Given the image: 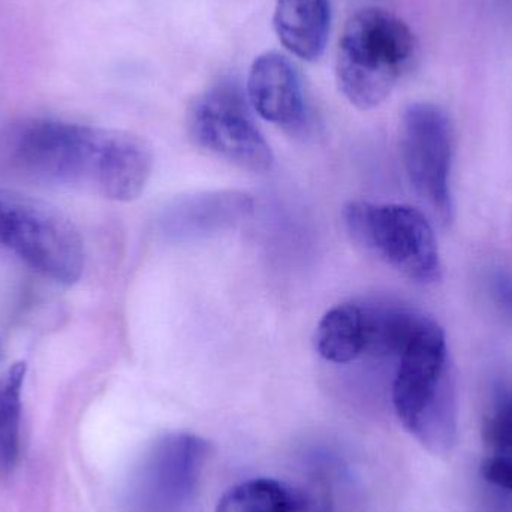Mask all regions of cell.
<instances>
[{"label": "cell", "mask_w": 512, "mask_h": 512, "mask_svg": "<svg viewBox=\"0 0 512 512\" xmlns=\"http://www.w3.org/2000/svg\"><path fill=\"white\" fill-rule=\"evenodd\" d=\"M12 155L33 177L119 203L137 200L153 171L152 149L138 135L65 120L24 123L15 132Z\"/></svg>", "instance_id": "obj_1"}, {"label": "cell", "mask_w": 512, "mask_h": 512, "mask_svg": "<svg viewBox=\"0 0 512 512\" xmlns=\"http://www.w3.org/2000/svg\"><path fill=\"white\" fill-rule=\"evenodd\" d=\"M397 360L393 384L397 418L430 453H450L459 435V400L441 325L426 316Z\"/></svg>", "instance_id": "obj_2"}, {"label": "cell", "mask_w": 512, "mask_h": 512, "mask_svg": "<svg viewBox=\"0 0 512 512\" xmlns=\"http://www.w3.org/2000/svg\"><path fill=\"white\" fill-rule=\"evenodd\" d=\"M417 48L411 27L393 12L378 8L357 12L339 42V89L360 110L378 107L408 74Z\"/></svg>", "instance_id": "obj_3"}, {"label": "cell", "mask_w": 512, "mask_h": 512, "mask_svg": "<svg viewBox=\"0 0 512 512\" xmlns=\"http://www.w3.org/2000/svg\"><path fill=\"white\" fill-rule=\"evenodd\" d=\"M0 248L62 285L83 276L80 231L56 207L30 195L0 189Z\"/></svg>", "instance_id": "obj_4"}, {"label": "cell", "mask_w": 512, "mask_h": 512, "mask_svg": "<svg viewBox=\"0 0 512 512\" xmlns=\"http://www.w3.org/2000/svg\"><path fill=\"white\" fill-rule=\"evenodd\" d=\"M343 221L354 242L412 282L441 279L438 240L429 218L406 204L349 201Z\"/></svg>", "instance_id": "obj_5"}, {"label": "cell", "mask_w": 512, "mask_h": 512, "mask_svg": "<svg viewBox=\"0 0 512 512\" xmlns=\"http://www.w3.org/2000/svg\"><path fill=\"white\" fill-rule=\"evenodd\" d=\"M188 131L198 147L243 170L265 173L273 165V152L236 81H218L195 98L188 111Z\"/></svg>", "instance_id": "obj_6"}, {"label": "cell", "mask_w": 512, "mask_h": 512, "mask_svg": "<svg viewBox=\"0 0 512 512\" xmlns=\"http://www.w3.org/2000/svg\"><path fill=\"white\" fill-rule=\"evenodd\" d=\"M453 126L450 117L432 102H415L400 122V156L418 197L442 224L453 221Z\"/></svg>", "instance_id": "obj_7"}, {"label": "cell", "mask_w": 512, "mask_h": 512, "mask_svg": "<svg viewBox=\"0 0 512 512\" xmlns=\"http://www.w3.org/2000/svg\"><path fill=\"white\" fill-rule=\"evenodd\" d=\"M209 444L192 433H170L150 445L129 487L132 512H185L191 505Z\"/></svg>", "instance_id": "obj_8"}, {"label": "cell", "mask_w": 512, "mask_h": 512, "mask_svg": "<svg viewBox=\"0 0 512 512\" xmlns=\"http://www.w3.org/2000/svg\"><path fill=\"white\" fill-rule=\"evenodd\" d=\"M254 212L251 195L239 191L203 192L171 201L159 216V231L173 242L216 236L242 224Z\"/></svg>", "instance_id": "obj_9"}, {"label": "cell", "mask_w": 512, "mask_h": 512, "mask_svg": "<svg viewBox=\"0 0 512 512\" xmlns=\"http://www.w3.org/2000/svg\"><path fill=\"white\" fill-rule=\"evenodd\" d=\"M249 102L262 119L300 128L307 107L303 83L297 68L283 54L268 51L255 60L248 80Z\"/></svg>", "instance_id": "obj_10"}, {"label": "cell", "mask_w": 512, "mask_h": 512, "mask_svg": "<svg viewBox=\"0 0 512 512\" xmlns=\"http://www.w3.org/2000/svg\"><path fill=\"white\" fill-rule=\"evenodd\" d=\"M330 20L328 0H277L274 11L280 42L307 62H315L324 53Z\"/></svg>", "instance_id": "obj_11"}, {"label": "cell", "mask_w": 512, "mask_h": 512, "mask_svg": "<svg viewBox=\"0 0 512 512\" xmlns=\"http://www.w3.org/2000/svg\"><path fill=\"white\" fill-rule=\"evenodd\" d=\"M481 474L493 486L512 492V382L496 388L481 426Z\"/></svg>", "instance_id": "obj_12"}, {"label": "cell", "mask_w": 512, "mask_h": 512, "mask_svg": "<svg viewBox=\"0 0 512 512\" xmlns=\"http://www.w3.org/2000/svg\"><path fill=\"white\" fill-rule=\"evenodd\" d=\"M367 345L369 307L361 304H337L322 316L316 327V351L331 363H351L366 354Z\"/></svg>", "instance_id": "obj_13"}, {"label": "cell", "mask_w": 512, "mask_h": 512, "mask_svg": "<svg viewBox=\"0 0 512 512\" xmlns=\"http://www.w3.org/2000/svg\"><path fill=\"white\" fill-rule=\"evenodd\" d=\"M26 372V363L18 361L0 375V477L12 474L20 460Z\"/></svg>", "instance_id": "obj_14"}, {"label": "cell", "mask_w": 512, "mask_h": 512, "mask_svg": "<svg viewBox=\"0 0 512 512\" xmlns=\"http://www.w3.org/2000/svg\"><path fill=\"white\" fill-rule=\"evenodd\" d=\"M300 493L268 478H254L228 490L216 512H295Z\"/></svg>", "instance_id": "obj_15"}, {"label": "cell", "mask_w": 512, "mask_h": 512, "mask_svg": "<svg viewBox=\"0 0 512 512\" xmlns=\"http://www.w3.org/2000/svg\"><path fill=\"white\" fill-rule=\"evenodd\" d=\"M492 294L502 312L512 318V274L499 271L492 279Z\"/></svg>", "instance_id": "obj_16"}, {"label": "cell", "mask_w": 512, "mask_h": 512, "mask_svg": "<svg viewBox=\"0 0 512 512\" xmlns=\"http://www.w3.org/2000/svg\"><path fill=\"white\" fill-rule=\"evenodd\" d=\"M300 495V505L295 512H331L330 498L324 487L313 486Z\"/></svg>", "instance_id": "obj_17"}]
</instances>
